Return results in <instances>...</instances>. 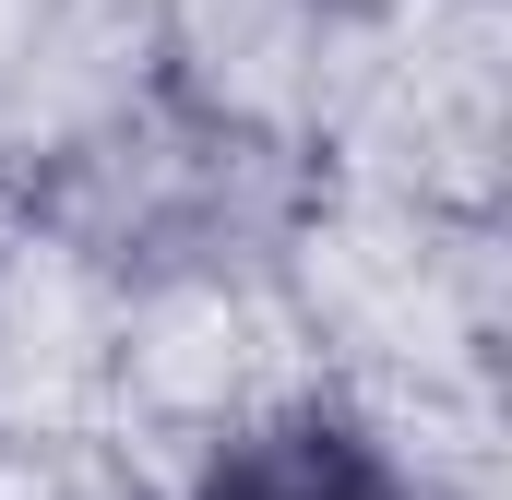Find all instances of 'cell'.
<instances>
[{
	"label": "cell",
	"instance_id": "6da1fadb",
	"mask_svg": "<svg viewBox=\"0 0 512 500\" xmlns=\"http://www.w3.org/2000/svg\"><path fill=\"white\" fill-rule=\"evenodd\" d=\"M191 500H405V477H393L346 417H286V429L239 441Z\"/></svg>",
	"mask_w": 512,
	"mask_h": 500
}]
</instances>
